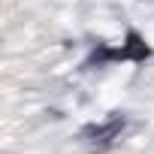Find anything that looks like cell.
<instances>
[{
  "mask_svg": "<svg viewBox=\"0 0 154 154\" xmlns=\"http://www.w3.org/2000/svg\"><path fill=\"white\" fill-rule=\"evenodd\" d=\"M121 97H124V85H121L118 79H115V82H106L103 91H100V103H103V106H115Z\"/></svg>",
  "mask_w": 154,
  "mask_h": 154,
  "instance_id": "obj_1",
  "label": "cell"
},
{
  "mask_svg": "<svg viewBox=\"0 0 154 154\" xmlns=\"http://www.w3.org/2000/svg\"><path fill=\"white\" fill-rule=\"evenodd\" d=\"M142 39L154 48V21H148V24H142Z\"/></svg>",
  "mask_w": 154,
  "mask_h": 154,
  "instance_id": "obj_2",
  "label": "cell"
},
{
  "mask_svg": "<svg viewBox=\"0 0 154 154\" xmlns=\"http://www.w3.org/2000/svg\"><path fill=\"white\" fill-rule=\"evenodd\" d=\"M121 3H130V0H121Z\"/></svg>",
  "mask_w": 154,
  "mask_h": 154,
  "instance_id": "obj_3",
  "label": "cell"
}]
</instances>
